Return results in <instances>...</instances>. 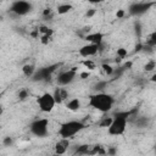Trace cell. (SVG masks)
Returning a JSON list of instances; mask_svg holds the SVG:
<instances>
[{"instance_id": "obj_1", "label": "cell", "mask_w": 156, "mask_h": 156, "mask_svg": "<svg viewBox=\"0 0 156 156\" xmlns=\"http://www.w3.org/2000/svg\"><path fill=\"white\" fill-rule=\"evenodd\" d=\"M113 98L112 95L110 94H106V93H96V94H93L90 95L89 98V106L100 111V112H107L112 108L113 106Z\"/></svg>"}, {"instance_id": "obj_2", "label": "cell", "mask_w": 156, "mask_h": 156, "mask_svg": "<svg viewBox=\"0 0 156 156\" xmlns=\"http://www.w3.org/2000/svg\"><path fill=\"white\" fill-rule=\"evenodd\" d=\"M130 113H132L130 111L117 112L112 117V121H111L110 126L107 127V133L110 135H122L126 132L127 122H128V118H129Z\"/></svg>"}, {"instance_id": "obj_3", "label": "cell", "mask_w": 156, "mask_h": 156, "mask_svg": "<svg viewBox=\"0 0 156 156\" xmlns=\"http://www.w3.org/2000/svg\"><path fill=\"white\" fill-rule=\"evenodd\" d=\"M85 128V124L80 121H68L65 122L60 126L58 128V135L61 138H66V139H71L73 138L76 134H78L80 130H83Z\"/></svg>"}, {"instance_id": "obj_4", "label": "cell", "mask_w": 156, "mask_h": 156, "mask_svg": "<svg viewBox=\"0 0 156 156\" xmlns=\"http://www.w3.org/2000/svg\"><path fill=\"white\" fill-rule=\"evenodd\" d=\"M32 134H34L35 136H39V138H43L48 134V130H49V121L46 118H39V119H35L30 123V127H29Z\"/></svg>"}, {"instance_id": "obj_5", "label": "cell", "mask_w": 156, "mask_h": 156, "mask_svg": "<svg viewBox=\"0 0 156 156\" xmlns=\"http://www.w3.org/2000/svg\"><path fill=\"white\" fill-rule=\"evenodd\" d=\"M37 104H38L40 111H43V112H51L56 105L55 99H54L52 94H50V93H44L43 95H40L37 100Z\"/></svg>"}, {"instance_id": "obj_6", "label": "cell", "mask_w": 156, "mask_h": 156, "mask_svg": "<svg viewBox=\"0 0 156 156\" xmlns=\"http://www.w3.org/2000/svg\"><path fill=\"white\" fill-rule=\"evenodd\" d=\"M30 10H32V5L26 0H16L10 7V11L16 13L17 16H24Z\"/></svg>"}, {"instance_id": "obj_7", "label": "cell", "mask_w": 156, "mask_h": 156, "mask_svg": "<svg viewBox=\"0 0 156 156\" xmlns=\"http://www.w3.org/2000/svg\"><path fill=\"white\" fill-rule=\"evenodd\" d=\"M76 74H77V73H76V67H73L72 69H68V71H63V72H61V73L57 76L56 82H57V84H58L60 87L68 85V84H71V83L74 80Z\"/></svg>"}, {"instance_id": "obj_8", "label": "cell", "mask_w": 156, "mask_h": 156, "mask_svg": "<svg viewBox=\"0 0 156 156\" xmlns=\"http://www.w3.org/2000/svg\"><path fill=\"white\" fill-rule=\"evenodd\" d=\"M152 5H154V2H135L129 6V13L133 16H140V15L147 12Z\"/></svg>"}, {"instance_id": "obj_9", "label": "cell", "mask_w": 156, "mask_h": 156, "mask_svg": "<svg viewBox=\"0 0 156 156\" xmlns=\"http://www.w3.org/2000/svg\"><path fill=\"white\" fill-rule=\"evenodd\" d=\"M100 46L101 45H98V44H87V45H83L79 50H78V54L82 56V57H90V56H94L98 54V51L100 50Z\"/></svg>"}, {"instance_id": "obj_10", "label": "cell", "mask_w": 156, "mask_h": 156, "mask_svg": "<svg viewBox=\"0 0 156 156\" xmlns=\"http://www.w3.org/2000/svg\"><path fill=\"white\" fill-rule=\"evenodd\" d=\"M55 66H56V65H55ZM55 66L44 67V68H40L39 71H35V73L33 74L34 79H35V80H43V79H48V78H50L52 71L55 69V68H54Z\"/></svg>"}, {"instance_id": "obj_11", "label": "cell", "mask_w": 156, "mask_h": 156, "mask_svg": "<svg viewBox=\"0 0 156 156\" xmlns=\"http://www.w3.org/2000/svg\"><path fill=\"white\" fill-rule=\"evenodd\" d=\"M52 96H54L56 104H62L68 98V91L62 87H57L55 89V91L52 93Z\"/></svg>"}, {"instance_id": "obj_12", "label": "cell", "mask_w": 156, "mask_h": 156, "mask_svg": "<svg viewBox=\"0 0 156 156\" xmlns=\"http://www.w3.org/2000/svg\"><path fill=\"white\" fill-rule=\"evenodd\" d=\"M84 39L91 44H98L101 45L102 44V39H104V34L100 32H95V33H89L84 37Z\"/></svg>"}, {"instance_id": "obj_13", "label": "cell", "mask_w": 156, "mask_h": 156, "mask_svg": "<svg viewBox=\"0 0 156 156\" xmlns=\"http://www.w3.org/2000/svg\"><path fill=\"white\" fill-rule=\"evenodd\" d=\"M69 146V139H66V138H61V140H58L56 144H55V152L61 155V154H65L67 151Z\"/></svg>"}, {"instance_id": "obj_14", "label": "cell", "mask_w": 156, "mask_h": 156, "mask_svg": "<svg viewBox=\"0 0 156 156\" xmlns=\"http://www.w3.org/2000/svg\"><path fill=\"white\" fill-rule=\"evenodd\" d=\"M66 107H67L69 111H73V112L78 111V110L80 108V101H79V99L74 98V99L68 100L67 104H66Z\"/></svg>"}, {"instance_id": "obj_15", "label": "cell", "mask_w": 156, "mask_h": 156, "mask_svg": "<svg viewBox=\"0 0 156 156\" xmlns=\"http://www.w3.org/2000/svg\"><path fill=\"white\" fill-rule=\"evenodd\" d=\"M35 71H37V68H35V66L32 65V63H27V65H24L23 68H22L23 74H24L26 77H29V78L33 77V74L35 73Z\"/></svg>"}, {"instance_id": "obj_16", "label": "cell", "mask_w": 156, "mask_h": 156, "mask_svg": "<svg viewBox=\"0 0 156 156\" xmlns=\"http://www.w3.org/2000/svg\"><path fill=\"white\" fill-rule=\"evenodd\" d=\"M71 10H73V6L71 4H60L56 9L57 13L58 15H65V13H68Z\"/></svg>"}, {"instance_id": "obj_17", "label": "cell", "mask_w": 156, "mask_h": 156, "mask_svg": "<svg viewBox=\"0 0 156 156\" xmlns=\"http://www.w3.org/2000/svg\"><path fill=\"white\" fill-rule=\"evenodd\" d=\"M101 68H102V71H104V73H105L106 76H112V74L115 73V68H113L111 65H108V63H104V65L101 66Z\"/></svg>"}, {"instance_id": "obj_18", "label": "cell", "mask_w": 156, "mask_h": 156, "mask_svg": "<svg viewBox=\"0 0 156 156\" xmlns=\"http://www.w3.org/2000/svg\"><path fill=\"white\" fill-rule=\"evenodd\" d=\"M38 32L43 35V34H45V35H51L52 34V29H50L49 27H46V26H40L39 28H38Z\"/></svg>"}, {"instance_id": "obj_19", "label": "cell", "mask_w": 156, "mask_h": 156, "mask_svg": "<svg viewBox=\"0 0 156 156\" xmlns=\"http://www.w3.org/2000/svg\"><path fill=\"white\" fill-rule=\"evenodd\" d=\"M82 63H83V66H84L85 68H88L89 71H93V69H95V68H96L95 62H93L91 60H84Z\"/></svg>"}, {"instance_id": "obj_20", "label": "cell", "mask_w": 156, "mask_h": 156, "mask_svg": "<svg viewBox=\"0 0 156 156\" xmlns=\"http://www.w3.org/2000/svg\"><path fill=\"white\" fill-rule=\"evenodd\" d=\"M127 55H128L127 49H124V48H118V49H117V56H118L119 58H124Z\"/></svg>"}, {"instance_id": "obj_21", "label": "cell", "mask_w": 156, "mask_h": 156, "mask_svg": "<svg viewBox=\"0 0 156 156\" xmlns=\"http://www.w3.org/2000/svg\"><path fill=\"white\" fill-rule=\"evenodd\" d=\"M77 152H78V154H89V152H90L89 145H80V146L77 149Z\"/></svg>"}, {"instance_id": "obj_22", "label": "cell", "mask_w": 156, "mask_h": 156, "mask_svg": "<svg viewBox=\"0 0 156 156\" xmlns=\"http://www.w3.org/2000/svg\"><path fill=\"white\" fill-rule=\"evenodd\" d=\"M155 67H156V63H155V61H154V60H151V61L146 62V65H145V71H147V72L154 71V68H155Z\"/></svg>"}, {"instance_id": "obj_23", "label": "cell", "mask_w": 156, "mask_h": 156, "mask_svg": "<svg viewBox=\"0 0 156 156\" xmlns=\"http://www.w3.org/2000/svg\"><path fill=\"white\" fill-rule=\"evenodd\" d=\"M111 121H112V117H105V118L100 122V127H108L110 123H111Z\"/></svg>"}, {"instance_id": "obj_24", "label": "cell", "mask_w": 156, "mask_h": 156, "mask_svg": "<svg viewBox=\"0 0 156 156\" xmlns=\"http://www.w3.org/2000/svg\"><path fill=\"white\" fill-rule=\"evenodd\" d=\"M50 39H51V35H45V34H43V35L40 37V41H41L43 44H48V43L50 41Z\"/></svg>"}, {"instance_id": "obj_25", "label": "cell", "mask_w": 156, "mask_h": 156, "mask_svg": "<svg viewBox=\"0 0 156 156\" xmlns=\"http://www.w3.org/2000/svg\"><path fill=\"white\" fill-rule=\"evenodd\" d=\"M27 96H28V93H27V90H21V91L18 93V98H20L21 100L26 99Z\"/></svg>"}, {"instance_id": "obj_26", "label": "cell", "mask_w": 156, "mask_h": 156, "mask_svg": "<svg viewBox=\"0 0 156 156\" xmlns=\"http://www.w3.org/2000/svg\"><path fill=\"white\" fill-rule=\"evenodd\" d=\"M2 143H4V145H5V146H10V145L12 144V139H11L10 136H5Z\"/></svg>"}, {"instance_id": "obj_27", "label": "cell", "mask_w": 156, "mask_h": 156, "mask_svg": "<svg viewBox=\"0 0 156 156\" xmlns=\"http://www.w3.org/2000/svg\"><path fill=\"white\" fill-rule=\"evenodd\" d=\"M79 76H80L82 79H85V78H88V77L90 76V72H89V71H87V72H82Z\"/></svg>"}, {"instance_id": "obj_28", "label": "cell", "mask_w": 156, "mask_h": 156, "mask_svg": "<svg viewBox=\"0 0 156 156\" xmlns=\"http://www.w3.org/2000/svg\"><path fill=\"white\" fill-rule=\"evenodd\" d=\"M105 85H106V82H100L99 84H96V89H99V90H102Z\"/></svg>"}, {"instance_id": "obj_29", "label": "cell", "mask_w": 156, "mask_h": 156, "mask_svg": "<svg viewBox=\"0 0 156 156\" xmlns=\"http://www.w3.org/2000/svg\"><path fill=\"white\" fill-rule=\"evenodd\" d=\"M116 16H117L118 18H122V17L124 16V11H123V10H118L117 13H116Z\"/></svg>"}, {"instance_id": "obj_30", "label": "cell", "mask_w": 156, "mask_h": 156, "mask_svg": "<svg viewBox=\"0 0 156 156\" xmlns=\"http://www.w3.org/2000/svg\"><path fill=\"white\" fill-rule=\"evenodd\" d=\"M94 13H95V10H94V9H90V10H88V12H87V17H91Z\"/></svg>"}, {"instance_id": "obj_31", "label": "cell", "mask_w": 156, "mask_h": 156, "mask_svg": "<svg viewBox=\"0 0 156 156\" xmlns=\"http://www.w3.org/2000/svg\"><path fill=\"white\" fill-rule=\"evenodd\" d=\"M50 13H51V10H50V9H45L44 12H43L44 16H48V15H50Z\"/></svg>"}, {"instance_id": "obj_32", "label": "cell", "mask_w": 156, "mask_h": 156, "mask_svg": "<svg viewBox=\"0 0 156 156\" xmlns=\"http://www.w3.org/2000/svg\"><path fill=\"white\" fill-rule=\"evenodd\" d=\"M87 1H89V2H91V4H100V2H102L104 0H87Z\"/></svg>"}, {"instance_id": "obj_33", "label": "cell", "mask_w": 156, "mask_h": 156, "mask_svg": "<svg viewBox=\"0 0 156 156\" xmlns=\"http://www.w3.org/2000/svg\"><path fill=\"white\" fill-rule=\"evenodd\" d=\"M107 154H111V155L116 154V149H110V150H107Z\"/></svg>"}, {"instance_id": "obj_34", "label": "cell", "mask_w": 156, "mask_h": 156, "mask_svg": "<svg viewBox=\"0 0 156 156\" xmlns=\"http://www.w3.org/2000/svg\"><path fill=\"white\" fill-rule=\"evenodd\" d=\"M2 112H4V108H2V107H1V106H0V116H1V115H2Z\"/></svg>"}]
</instances>
